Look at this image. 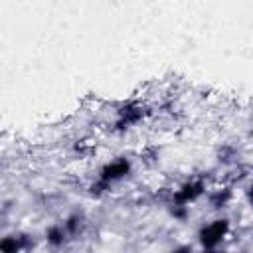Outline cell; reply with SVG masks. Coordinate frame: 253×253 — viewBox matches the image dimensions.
<instances>
[{
  "instance_id": "obj_1",
  "label": "cell",
  "mask_w": 253,
  "mask_h": 253,
  "mask_svg": "<svg viewBox=\"0 0 253 253\" xmlns=\"http://www.w3.org/2000/svg\"><path fill=\"white\" fill-rule=\"evenodd\" d=\"M225 229H227V223L221 221V219H217V221H213V223H210L208 227L202 229V237L200 239H202L204 245L211 247V245H215L225 235Z\"/></svg>"
},
{
  "instance_id": "obj_4",
  "label": "cell",
  "mask_w": 253,
  "mask_h": 253,
  "mask_svg": "<svg viewBox=\"0 0 253 253\" xmlns=\"http://www.w3.org/2000/svg\"><path fill=\"white\" fill-rule=\"evenodd\" d=\"M176 253H188V251H186V249H182V251H176Z\"/></svg>"
},
{
  "instance_id": "obj_3",
  "label": "cell",
  "mask_w": 253,
  "mask_h": 253,
  "mask_svg": "<svg viewBox=\"0 0 253 253\" xmlns=\"http://www.w3.org/2000/svg\"><path fill=\"white\" fill-rule=\"evenodd\" d=\"M198 194H200V186H186L184 192L178 194V200H180V202H188V200H192V198L198 196Z\"/></svg>"
},
{
  "instance_id": "obj_2",
  "label": "cell",
  "mask_w": 253,
  "mask_h": 253,
  "mask_svg": "<svg viewBox=\"0 0 253 253\" xmlns=\"http://www.w3.org/2000/svg\"><path fill=\"white\" fill-rule=\"evenodd\" d=\"M126 170H128V164L123 162V160H119V162H115V164H111V166H107V168L103 170V182L117 180V178H121L123 174H126Z\"/></svg>"
}]
</instances>
